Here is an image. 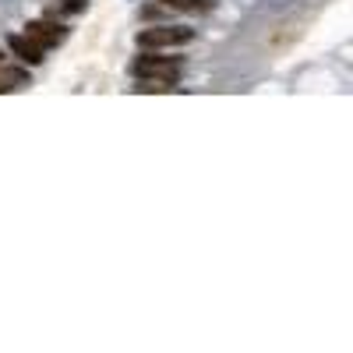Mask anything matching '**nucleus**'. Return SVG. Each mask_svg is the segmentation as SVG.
Segmentation results:
<instances>
[{"instance_id": "f257e3e1", "label": "nucleus", "mask_w": 353, "mask_h": 353, "mask_svg": "<svg viewBox=\"0 0 353 353\" xmlns=\"http://www.w3.org/2000/svg\"><path fill=\"white\" fill-rule=\"evenodd\" d=\"M181 61H170V57H152V53H145L138 57V61L131 64V74L141 78V81H163V85H176L181 81Z\"/></svg>"}, {"instance_id": "f03ea898", "label": "nucleus", "mask_w": 353, "mask_h": 353, "mask_svg": "<svg viewBox=\"0 0 353 353\" xmlns=\"http://www.w3.org/2000/svg\"><path fill=\"white\" fill-rule=\"evenodd\" d=\"M194 39V28L188 25H152L138 32V46L141 50H170V46H188Z\"/></svg>"}, {"instance_id": "7ed1b4c3", "label": "nucleus", "mask_w": 353, "mask_h": 353, "mask_svg": "<svg viewBox=\"0 0 353 353\" xmlns=\"http://www.w3.org/2000/svg\"><path fill=\"white\" fill-rule=\"evenodd\" d=\"M25 36L28 39H36L43 50H50V46H57L64 39V28L57 25V21H50V18H36V21H28L25 25Z\"/></svg>"}, {"instance_id": "20e7f679", "label": "nucleus", "mask_w": 353, "mask_h": 353, "mask_svg": "<svg viewBox=\"0 0 353 353\" xmlns=\"http://www.w3.org/2000/svg\"><path fill=\"white\" fill-rule=\"evenodd\" d=\"M8 50L18 57L21 64H32V68L43 64V53H46L36 39H28V36H8Z\"/></svg>"}, {"instance_id": "39448f33", "label": "nucleus", "mask_w": 353, "mask_h": 353, "mask_svg": "<svg viewBox=\"0 0 353 353\" xmlns=\"http://www.w3.org/2000/svg\"><path fill=\"white\" fill-rule=\"evenodd\" d=\"M28 85V71L21 68H8L4 61H0V92H14V88Z\"/></svg>"}, {"instance_id": "423d86ee", "label": "nucleus", "mask_w": 353, "mask_h": 353, "mask_svg": "<svg viewBox=\"0 0 353 353\" xmlns=\"http://www.w3.org/2000/svg\"><path fill=\"white\" fill-rule=\"evenodd\" d=\"M170 11H181V14H205L212 11V0H163Z\"/></svg>"}, {"instance_id": "0eeeda50", "label": "nucleus", "mask_w": 353, "mask_h": 353, "mask_svg": "<svg viewBox=\"0 0 353 353\" xmlns=\"http://www.w3.org/2000/svg\"><path fill=\"white\" fill-rule=\"evenodd\" d=\"M85 4H88V0H64V8H61V11H64V14H78Z\"/></svg>"}]
</instances>
